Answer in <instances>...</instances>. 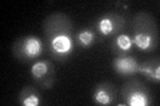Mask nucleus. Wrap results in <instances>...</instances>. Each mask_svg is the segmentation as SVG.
<instances>
[{"label": "nucleus", "instance_id": "obj_4", "mask_svg": "<svg viewBox=\"0 0 160 106\" xmlns=\"http://www.w3.org/2000/svg\"><path fill=\"white\" fill-rule=\"evenodd\" d=\"M123 105L128 106H149L153 102L149 89L139 80H131L122 89Z\"/></svg>", "mask_w": 160, "mask_h": 106}, {"label": "nucleus", "instance_id": "obj_7", "mask_svg": "<svg viewBox=\"0 0 160 106\" xmlns=\"http://www.w3.org/2000/svg\"><path fill=\"white\" fill-rule=\"evenodd\" d=\"M118 92L115 85L109 81H103L96 84L93 89L92 99L98 105H113L116 102Z\"/></svg>", "mask_w": 160, "mask_h": 106}, {"label": "nucleus", "instance_id": "obj_9", "mask_svg": "<svg viewBox=\"0 0 160 106\" xmlns=\"http://www.w3.org/2000/svg\"><path fill=\"white\" fill-rule=\"evenodd\" d=\"M138 73L143 74L144 77L151 80L152 82L159 84L160 82V62H159V57L158 56L152 57V58L147 60V61L139 64Z\"/></svg>", "mask_w": 160, "mask_h": 106}, {"label": "nucleus", "instance_id": "obj_1", "mask_svg": "<svg viewBox=\"0 0 160 106\" xmlns=\"http://www.w3.org/2000/svg\"><path fill=\"white\" fill-rule=\"evenodd\" d=\"M44 36L48 53L58 61H66L75 50L73 25L66 13L53 12L44 20Z\"/></svg>", "mask_w": 160, "mask_h": 106}, {"label": "nucleus", "instance_id": "obj_10", "mask_svg": "<svg viewBox=\"0 0 160 106\" xmlns=\"http://www.w3.org/2000/svg\"><path fill=\"white\" fill-rule=\"evenodd\" d=\"M133 47L132 39L127 33H119L116 35L111 41V50L115 56H126L131 54V50Z\"/></svg>", "mask_w": 160, "mask_h": 106}, {"label": "nucleus", "instance_id": "obj_6", "mask_svg": "<svg viewBox=\"0 0 160 106\" xmlns=\"http://www.w3.org/2000/svg\"><path fill=\"white\" fill-rule=\"evenodd\" d=\"M31 76L40 89H51L55 84V68L48 60L35 62L31 67Z\"/></svg>", "mask_w": 160, "mask_h": 106}, {"label": "nucleus", "instance_id": "obj_2", "mask_svg": "<svg viewBox=\"0 0 160 106\" xmlns=\"http://www.w3.org/2000/svg\"><path fill=\"white\" fill-rule=\"evenodd\" d=\"M132 43L143 52H153L159 47V27L152 15L139 12L132 20Z\"/></svg>", "mask_w": 160, "mask_h": 106}, {"label": "nucleus", "instance_id": "obj_8", "mask_svg": "<svg viewBox=\"0 0 160 106\" xmlns=\"http://www.w3.org/2000/svg\"><path fill=\"white\" fill-rule=\"evenodd\" d=\"M139 62L132 54H126V56H116L112 61V68L119 76L122 77H128L138 73Z\"/></svg>", "mask_w": 160, "mask_h": 106}, {"label": "nucleus", "instance_id": "obj_5", "mask_svg": "<svg viewBox=\"0 0 160 106\" xmlns=\"http://www.w3.org/2000/svg\"><path fill=\"white\" fill-rule=\"evenodd\" d=\"M126 27V17L119 12H107L95 21V31L102 36H116Z\"/></svg>", "mask_w": 160, "mask_h": 106}, {"label": "nucleus", "instance_id": "obj_3", "mask_svg": "<svg viewBox=\"0 0 160 106\" xmlns=\"http://www.w3.org/2000/svg\"><path fill=\"white\" fill-rule=\"evenodd\" d=\"M44 52V43L36 36L28 35L18 39L12 45V53L18 60L28 62L40 57Z\"/></svg>", "mask_w": 160, "mask_h": 106}, {"label": "nucleus", "instance_id": "obj_12", "mask_svg": "<svg viewBox=\"0 0 160 106\" xmlns=\"http://www.w3.org/2000/svg\"><path fill=\"white\" fill-rule=\"evenodd\" d=\"M76 39H78V44L82 48H89L96 41V33L91 28H84L76 35Z\"/></svg>", "mask_w": 160, "mask_h": 106}, {"label": "nucleus", "instance_id": "obj_11", "mask_svg": "<svg viewBox=\"0 0 160 106\" xmlns=\"http://www.w3.org/2000/svg\"><path fill=\"white\" fill-rule=\"evenodd\" d=\"M18 101L23 106H40L43 102L40 92L36 86L26 85L18 94Z\"/></svg>", "mask_w": 160, "mask_h": 106}]
</instances>
